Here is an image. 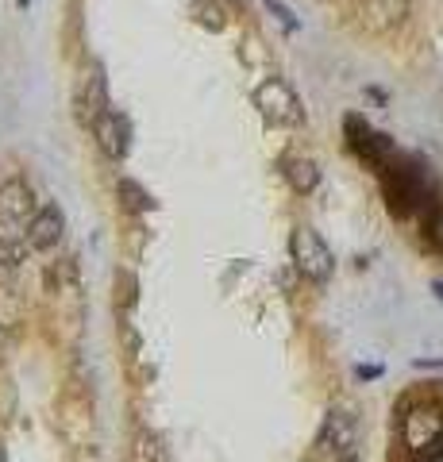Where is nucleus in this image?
<instances>
[{"label":"nucleus","instance_id":"obj_1","mask_svg":"<svg viewBox=\"0 0 443 462\" xmlns=\"http://www.w3.org/2000/svg\"><path fill=\"white\" fill-rule=\"evenodd\" d=\"M290 254H293V266L301 270L309 282H324V278H332V270H336V258L328 251V243L320 239V231L309 224H301L290 236Z\"/></svg>","mask_w":443,"mask_h":462},{"label":"nucleus","instance_id":"obj_2","mask_svg":"<svg viewBox=\"0 0 443 462\" xmlns=\"http://www.w3.org/2000/svg\"><path fill=\"white\" fill-rule=\"evenodd\" d=\"M401 439L412 455H428L436 451V447L443 443V409H436V404H412V409H405L401 416Z\"/></svg>","mask_w":443,"mask_h":462},{"label":"nucleus","instance_id":"obj_3","mask_svg":"<svg viewBox=\"0 0 443 462\" xmlns=\"http://www.w3.org/2000/svg\"><path fill=\"white\" fill-rule=\"evenodd\" d=\"M254 108L263 112V120L281 124V127H297L305 120L297 93L285 81H278V78H270V81H263L259 89H254Z\"/></svg>","mask_w":443,"mask_h":462},{"label":"nucleus","instance_id":"obj_4","mask_svg":"<svg viewBox=\"0 0 443 462\" xmlns=\"http://www.w3.org/2000/svg\"><path fill=\"white\" fill-rule=\"evenodd\" d=\"M343 135H347V147L363 158L370 166H390V154H393V143L385 139L382 132H374L363 116H347L343 120Z\"/></svg>","mask_w":443,"mask_h":462},{"label":"nucleus","instance_id":"obj_5","mask_svg":"<svg viewBox=\"0 0 443 462\" xmlns=\"http://www.w3.org/2000/svg\"><path fill=\"white\" fill-rule=\"evenodd\" d=\"M108 112V85H105V66L93 62L85 69V78L78 81V93H74V116L81 124H97L101 116Z\"/></svg>","mask_w":443,"mask_h":462},{"label":"nucleus","instance_id":"obj_6","mask_svg":"<svg viewBox=\"0 0 443 462\" xmlns=\"http://www.w3.org/2000/svg\"><path fill=\"white\" fill-rule=\"evenodd\" d=\"M320 451L328 455H355V443H359V424H355V416L351 412H343V409H332L324 416V428H320Z\"/></svg>","mask_w":443,"mask_h":462},{"label":"nucleus","instance_id":"obj_7","mask_svg":"<svg viewBox=\"0 0 443 462\" xmlns=\"http://www.w3.org/2000/svg\"><path fill=\"white\" fill-rule=\"evenodd\" d=\"M93 132H97V143H101V151L108 154V158H120L132 151V124H127V116L120 112V108H108L101 120L93 124Z\"/></svg>","mask_w":443,"mask_h":462},{"label":"nucleus","instance_id":"obj_8","mask_svg":"<svg viewBox=\"0 0 443 462\" xmlns=\"http://www.w3.org/2000/svg\"><path fill=\"white\" fill-rule=\"evenodd\" d=\"M35 216V193L23 181H5L0 185V227H16Z\"/></svg>","mask_w":443,"mask_h":462},{"label":"nucleus","instance_id":"obj_9","mask_svg":"<svg viewBox=\"0 0 443 462\" xmlns=\"http://www.w3.org/2000/svg\"><path fill=\"white\" fill-rule=\"evenodd\" d=\"M62 231H66V220H62V208L59 205H42L32 224H27V243H32L35 251H51L62 243Z\"/></svg>","mask_w":443,"mask_h":462},{"label":"nucleus","instance_id":"obj_10","mask_svg":"<svg viewBox=\"0 0 443 462\" xmlns=\"http://www.w3.org/2000/svg\"><path fill=\"white\" fill-rule=\"evenodd\" d=\"M281 166H285V181H290L301 197H309V193L320 185V170H317V162H312V158L297 154V158H285Z\"/></svg>","mask_w":443,"mask_h":462},{"label":"nucleus","instance_id":"obj_11","mask_svg":"<svg viewBox=\"0 0 443 462\" xmlns=\"http://www.w3.org/2000/svg\"><path fill=\"white\" fill-rule=\"evenodd\" d=\"M116 189H120V200H124V208H127V212H151V208H154V197H151L147 189H143L139 181L124 178V181L116 185Z\"/></svg>","mask_w":443,"mask_h":462},{"label":"nucleus","instance_id":"obj_12","mask_svg":"<svg viewBox=\"0 0 443 462\" xmlns=\"http://www.w3.org/2000/svg\"><path fill=\"white\" fill-rule=\"evenodd\" d=\"M366 12L378 23H401L409 12V0H366Z\"/></svg>","mask_w":443,"mask_h":462},{"label":"nucleus","instance_id":"obj_13","mask_svg":"<svg viewBox=\"0 0 443 462\" xmlns=\"http://www.w3.org/2000/svg\"><path fill=\"white\" fill-rule=\"evenodd\" d=\"M23 266V251L12 239H0V285H8Z\"/></svg>","mask_w":443,"mask_h":462},{"label":"nucleus","instance_id":"obj_14","mask_svg":"<svg viewBox=\"0 0 443 462\" xmlns=\"http://www.w3.org/2000/svg\"><path fill=\"white\" fill-rule=\"evenodd\" d=\"M193 16H197V23H201V27H208V32H224V23H227L220 0H197Z\"/></svg>","mask_w":443,"mask_h":462},{"label":"nucleus","instance_id":"obj_15","mask_svg":"<svg viewBox=\"0 0 443 462\" xmlns=\"http://www.w3.org/2000/svg\"><path fill=\"white\" fill-rule=\"evenodd\" d=\"M263 5H266V8H270V12H274V16H278V20H281V27H285V32H293V27H297V20L290 16V8H285V5H281V0H263Z\"/></svg>","mask_w":443,"mask_h":462},{"label":"nucleus","instance_id":"obj_16","mask_svg":"<svg viewBox=\"0 0 443 462\" xmlns=\"http://www.w3.org/2000/svg\"><path fill=\"white\" fill-rule=\"evenodd\" d=\"M378 374H382V366H359V378H378Z\"/></svg>","mask_w":443,"mask_h":462},{"label":"nucleus","instance_id":"obj_17","mask_svg":"<svg viewBox=\"0 0 443 462\" xmlns=\"http://www.w3.org/2000/svg\"><path fill=\"white\" fill-rule=\"evenodd\" d=\"M336 462H359V455H343V458H336Z\"/></svg>","mask_w":443,"mask_h":462},{"label":"nucleus","instance_id":"obj_18","mask_svg":"<svg viewBox=\"0 0 443 462\" xmlns=\"http://www.w3.org/2000/svg\"><path fill=\"white\" fill-rule=\"evenodd\" d=\"M432 289H436V297H439V300H443V282H436V285H432Z\"/></svg>","mask_w":443,"mask_h":462},{"label":"nucleus","instance_id":"obj_19","mask_svg":"<svg viewBox=\"0 0 443 462\" xmlns=\"http://www.w3.org/2000/svg\"><path fill=\"white\" fill-rule=\"evenodd\" d=\"M0 462H5V447H0Z\"/></svg>","mask_w":443,"mask_h":462},{"label":"nucleus","instance_id":"obj_20","mask_svg":"<svg viewBox=\"0 0 443 462\" xmlns=\"http://www.w3.org/2000/svg\"><path fill=\"white\" fill-rule=\"evenodd\" d=\"M0 343H5V331H0Z\"/></svg>","mask_w":443,"mask_h":462},{"label":"nucleus","instance_id":"obj_21","mask_svg":"<svg viewBox=\"0 0 443 462\" xmlns=\"http://www.w3.org/2000/svg\"><path fill=\"white\" fill-rule=\"evenodd\" d=\"M20 5H27V0H20Z\"/></svg>","mask_w":443,"mask_h":462}]
</instances>
